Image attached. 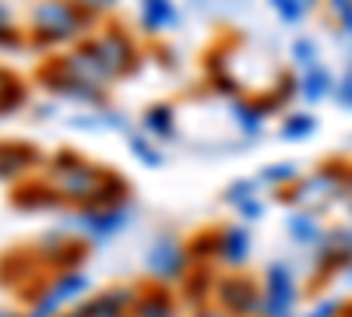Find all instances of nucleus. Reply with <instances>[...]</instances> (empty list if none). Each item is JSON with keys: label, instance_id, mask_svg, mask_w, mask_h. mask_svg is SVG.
I'll use <instances>...</instances> for the list:
<instances>
[{"label": "nucleus", "instance_id": "obj_1", "mask_svg": "<svg viewBox=\"0 0 352 317\" xmlns=\"http://www.w3.org/2000/svg\"><path fill=\"white\" fill-rule=\"evenodd\" d=\"M88 25V14L74 4V0H43L32 14V32L39 43H64L74 39Z\"/></svg>", "mask_w": 352, "mask_h": 317}, {"label": "nucleus", "instance_id": "obj_2", "mask_svg": "<svg viewBox=\"0 0 352 317\" xmlns=\"http://www.w3.org/2000/svg\"><path fill=\"white\" fill-rule=\"evenodd\" d=\"M300 285L292 278L289 265L275 261L268 272H264V293H261V317H289L292 307H296Z\"/></svg>", "mask_w": 352, "mask_h": 317}, {"label": "nucleus", "instance_id": "obj_3", "mask_svg": "<svg viewBox=\"0 0 352 317\" xmlns=\"http://www.w3.org/2000/svg\"><path fill=\"white\" fill-rule=\"evenodd\" d=\"M187 265H190V250L173 237L155 240L148 247V257H144V268H148V275L155 282H184Z\"/></svg>", "mask_w": 352, "mask_h": 317}, {"label": "nucleus", "instance_id": "obj_4", "mask_svg": "<svg viewBox=\"0 0 352 317\" xmlns=\"http://www.w3.org/2000/svg\"><path fill=\"white\" fill-rule=\"evenodd\" d=\"M85 289H88V275H85V272H60V275H56L46 289L36 296L32 310H28L25 317H60V314H64V303L74 300V296H81Z\"/></svg>", "mask_w": 352, "mask_h": 317}, {"label": "nucleus", "instance_id": "obj_5", "mask_svg": "<svg viewBox=\"0 0 352 317\" xmlns=\"http://www.w3.org/2000/svg\"><path fill=\"white\" fill-rule=\"evenodd\" d=\"M215 300L229 317H261V293L254 289L250 278H222L215 282Z\"/></svg>", "mask_w": 352, "mask_h": 317}, {"label": "nucleus", "instance_id": "obj_6", "mask_svg": "<svg viewBox=\"0 0 352 317\" xmlns=\"http://www.w3.org/2000/svg\"><path fill=\"white\" fill-rule=\"evenodd\" d=\"M88 50L99 56V64L106 67L109 78H120V74L134 71V64H138L134 43H131L124 32H116V28H113V32H102L96 43H88Z\"/></svg>", "mask_w": 352, "mask_h": 317}, {"label": "nucleus", "instance_id": "obj_7", "mask_svg": "<svg viewBox=\"0 0 352 317\" xmlns=\"http://www.w3.org/2000/svg\"><path fill=\"white\" fill-rule=\"evenodd\" d=\"M342 184H345V173L342 169H320V173H314L310 180L300 184L296 201L303 205V212L324 208V205H331V201H335V194H342Z\"/></svg>", "mask_w": 352, "mask_h": 317}, {"label": "nucleus", "instance_id": "obj_8", "mask_svg": "<svg viewBox=\"0 0 352 317\" xmlns=\"http://www.w3.org/2000/svg\"><path fill=\"white\" fill-rule=\"evenodd\" d=\"M43 78H46V89L53 96H64V99H74V102H85V106H102V99H106L102 85H88L64 67H50Z\"/></svg>", "mask_w": 352, "mask_h": 317}, {"label": "nucleus", "instance_id": "obj_9", "mask_svg": "<svg viewBox=\"0 0 352 317\" xmlns=\"http://www.w3.org/2000/svg\"><path fill=\"white\" fill-rule=\"evenodd\" d=\"M78 229L92 240H109L127 226V212L124 208H81V215L74 219Z\"/></svg>", "mask_w": 352, "mask_h": 317}, {"label": "nucleus", "instance_id": "obj_10", "mask_svg": "<svg viewBox=\"0 0 352 317\" xmlns=\"http://www.w3.org/2000/svg\"><path fill=\"white\" fill-rule=\"evenodd\" d=\"M215 254H219V261L240 268L247 257H250V233H247V226H229V229H222Z\"/></svg>", "mask_w": 352, "mask_h": 317}, {"label": "nucleus", "instance_id": "obj_11", "mask_svg": "<svg viewBox=\"0 0 352 317\" xmlns=\"http://www.w3.org/2000/svg\"><path fill=\"white\" fill-rule=\"evenodd\" d=\"M141 25L144 32H166L176 25L173 0H141Z\"/></svg>", "mask_w": 352, "mask_h": 317}, {"label": "nucleus", "instance_id": "obj_12", "mask_svg": "<svg viewBox=\"0 0 352 317\" xmlns=\"http://www.w3.org/2000/svg\"><path fill=\"white\" fill-rule=\"evenodd\" d=\"M131 317H176V303L166 289H148L138 296Z\"/></svg>", "mask_w": 352, "mask_h": 317}, {"label": "nucleus", "instance_id": "obj_13", "mask_svg": "<svg viewBox=\"0 0 352 317\" xmlns=\"http://www.w3.org/2000/svg\"><path fill=\"white\" fill-rule=\"evenodd\" d=\"M285 229H289V237L296 240V243H303V247H317L320 240H324V233H320L314 212H292L289 222H285Z\"/></svg>", "mask_w": 352, "mask_h": 317}, {"label": "nucleus", "instance_id": "obj_14", "mask_svg": "<svg viewBox=\"0 0 352 317\" xmlns=\"http://www.w3.org/2000/svg\"><path fill=\"white\" fill-rule=\"evenodd\" d=\"M36 162V152L25 145H0V180L21 177V173Z\"/></svg>", "mask_w": 352, "mask_h": 317}, {"label": "nucleus", "instance_id": "obj_15", "mask_svg": "<svg viewBox=\"0 0 352 317\" xmlns=\"http://www.w3.org/2000/svg\"><path fill=\"white\" fill-rule=\"evenodd\" d=\"M144 131H148L152 138L159 141H173L176 138V124H173V106H152L148 113H144Z\"/></svg>", "mask_w": 352, "mask_h": 317}, {"label": "nucleus", "instance_id": "obj_16", "mask_svg": "<svg viewBox=\"0 0 352 317\" xmlns=\"http://www.w3.org/2000/svg\"><path fill=\"white\" fill-rule=\"evenodd\" d=\"M300 92L310 99V102H317V99H324L328 92H331V78H328V71L324 67H310L307 74H303V85H300Z\"/></svg>", "mask_w": 352, "mask_h": 317}, {"label": "nucleus", "instance_id": "obj_17", "mask_svg": "<svg viewBox=\"0 0 352 317\" xmlns=\"http://www.w3.org/2000/svg\"><path fill=\"white\" fill-rule=\"evenodd\" d=\"M232 120L240 124V131H243V134H250V138H254V134L261 131L264 109H261L257 102H254V106H250V102H232Z\"/></svg>", "mask_w": 352, "mask_h": 317}, {"label": "nucleus", "instance_id": "obj_18", "mask_svg": "<svg viewBox=\"0 0 352 317\" xmlns=\"http://www.w3.org/2000/svg\"><path fill=\"white\" fill-rule=\"evenodd\" d=\"M314 127H317V120L310 117V113H296V117L282 120V138L285 141H303V138L314 134Z\"/></svg>", "mask_w": 352, "mask_h": 317}, {"label": "nucleus", "instance_id": "obj_19", "mask_svg": "<svg viewBox=\"0 0 352 317\" xmlns=\"http://www.w3.org/2000/svg\"><path fill=\"white\" fill-rule=\"evenodd\" d=\"M21 102H25V89H21V81L8 78V81H4V89H0V113H14Z\"/></svg>", "mask_w": 352, "mask_h": 317}, {"label": "nucleus", "instance_id": "obj_20", "mask_svg": "<svg viewBox=\"0 0 352 317\" xmlns=\"http://www.w3.org/2000/svg\"><path fill=\"white\" fill-rule=\"evenodd\" d=\"M300 173H296V166L292 162H275V166H268L261 173V180L264 184H289V180H296Z\"/></svg>", "mask_w": 352, "mask_h": 317}, {"label": "nucleus", "instance_id": "obj_21", "mask_svg": "<svg viewBox=\"0 0 352 317\" xmlns=\"http://www.w3.org/2000/svg\"><path fill=\"white\" fill-rule=\"evenodd\" d=\"M131 152H134L141 162H148L152 169L162 166V152H155V149L148 145V138H131Z\"/></svg>", "mask_w": 352, "mask_h": 317}, {"label": "nucleus", "instance_id": "obj_22", "mask_svg": "<svg viewBox=\"0 0 352 317\" xmlns=\"http://www.w3.org/2000/svg\"><path fill=\"white\" fill-rule=\"evenodd\" d=\"M222 197L229 201V205H243V201H250L254 197V180H236V184H229L226 190H222Z\"/></svg>", "mask_w": 352, "mask_h": 317}, {"label": "nucleus", "instance_id": "obj_23", "mask_svg": "<svg viewBox=\"0 0 352 317\" xmlns=\"http://www.w3.org/2000/svg\"><path fill=\"white\" fill-rule=\"evenodd\" d=\"M272 8L282 14V21H300V14H303V0H272Z\"/></svg>", "mask_w": 352, "mask_h": 317}, {"label": "nucleus", "instance_id": "obj_24", "mask_svg": "<svg viewBox=\"0 0 352 317\" xmlns=\"http://www.w3.org/2000/svg\"><path fill=\"white\" fill-rule=\"evenodd\" d=\"M342 314H345V307L338 300H324V303H317L307 317H342Z\"/></svg>", "mask_w": 352, "mask_h": 317}, {"label": "nucleus", "instance_id": "obj_25", "mask_svg": "<svg viewBox=\"0 0 352 317\" xmlns=\"http://www.w3.org/2000/svg\"><path fill=\"white\" fill-rule=\"evenodd\" d=\"M292 53H296V61H300V64H303L307 71H310V67H317V64H314V43L300 39L296 46H292Z\"/></svg>", "mask_w": 352, "mask_h": 317}, {"label": "nucleus", "instance_id": "obj_26", "mask_svg": "<svg viewBox=\"0 0 352 317\" xmlns=\"http://www.w3.org/2000/svg\"><path fill=\"white\" fill-rule=\"evenodd\" d=\"M74 4H78L85 14H102V11L116 8V0H74Z\"/></svg>", "mask_w": 352, "mask_h": 317}, {"label": "nucleus", "instance_id": "obj_27", "mask_svg": "<svg viewBox=\"0 0 352 317\" xmlns=\"http://www.w3.org/2000/svg\"><path fill=\"white\" fill-rule=\"evenodd\" d=\"M236 212H240L243 219H261V212H264V208H261V201H257V197H250V201H243V205H240Z\"/></svg>", "mask_w": 352, "mask_h": 317}, {"label": "nucleus", "instance_id": "obj_28", "mask_svg": "<svg viewBox=\"0 0 352 317\" xmlns=\"http://www.w3.org/2000/svg\"><path fill=\"white\" fill-rule=\"evenodd\" d=\"M11 25V11H8V4H0V28H8Z\"/></svg>", "mask_w": 352, "mask_h": 317}, {"label": "nucleus", "instance_id": "obj_29", "mask_svg": "<svg viewBox=\"0 0 352 317\" xmlns=\"http://www.w3.org/2000/svg\"><path fill=\"white\" fill-rule=\"evenodd\" d=\"M197 317H229V314H226V310H201Z\"/></svg>", "mask_w": 352, "mask_h": 317}, {"label": "nucleus", "instance_id": "obj_30", "mask_svg": "<svg viewBox=\"0 0 352 317\" xmlns=\"http://www.w3.org/2000/svg\"><path fill=\"white\" fill-rule=\"evenodd\" d=\"M0 317H25V314H18V310H11V307H0Z\"/></svg>", "mask_w": 352, "mask_h": 317}, {"label": "nucleus", "instance_id": "obj_31", "mask_svg": "<svg viewBox=\"0 0 352 317\" xmlns=\"http://www.w3.org/2000/svg\"><path fill=\"white\" fill-rule=\"evenodd\" d=\"M60 317H81V314H78V310H71V314H60Z\"/></svg>", "mask_w": 352, "mask_h": 317}, {"label": "nucleus", "instance_id": "obj_32", "mask_svg": "<svg viewBox=\"0 0 352 317\" xmlns=\"http://www.w3.org/2000/svg\"><path fill=\"white\" fill-rule=\"evenodd\" d=\"M342 317H352V307H345V314H342Z\"/></svg>", "mask_w": 352, "mask_h": 317}, {"label": "nucleus", "instance_id": "obj_33", "mask_svg": "<svg viewBox=\"0 0 352 317\" xmlns=\"http://www.w3.org/2000/svg\"><path fill=\"white\" fill-rule=\"evenodd\" d=\"M349 282H352V268H349Z\"/></svg>", "mask_w": 352, "mask_h": 317}, {"label": "nucleus", "instance_id": "obj_34", "mask_svg": "<svg viewBox=\"0 0 352 317\" xmlns=\"http://www.w3.org/2000/svg\"><path fill=\"white\" fill-rule=\"evenodd\" d=\"M303 4H307V0H303ZM310 4H314V0H310Z\"/></svg>", "mask_w": 352, "mask_h": 317}]
</instances>
